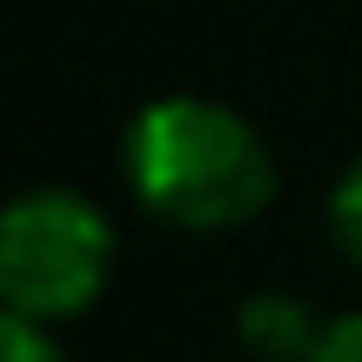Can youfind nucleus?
I'll use <instances>...</instances> for the list:
<instances>
[{"label": "nucleus", "mask_w": 362, "mask_h": 362, "mask_svg": "<svg viewBox=\"0 0 362 362\" xmlns=\"http://www.w3.org/2000/svg\"><path fill=\"white\" fill-rule=\"evenodd\" d=\"M128 188L168 228L215 235L269 208L275 161L235 107L202 94H161L128 121Z\"/></svg>", "instance_id": "f257e3e1"}, {"label": "nucleus", "mask_w": 362, "mask_h": 362, "mask_svg": "<svg viewBox=\"0 0 362 362\" xmlns=\"http://www.w3.org/2000/svg\"><path fill=\"white\" fill-rule=\"evenodd\" d=\"M115 269V228L74 188H34L0 221V302L34 322L94 309Z\"/></svg>", "instance_id": "f03ea898"}, {"label": "nucleus", "mask_w": 362, "mask_h": 362, "mask_svg": "<svg viewBox=\"0 0 362 362\" xmlns=\"http://www.w3.org/2000/svg\"><path fill=\"white\" fill-rule=\"evenodd\" d=\"M315 336H322V322L296 296H255L242 309V342L255 356H269V362H309Z\"/></svg>", "instance_id": "7ed1b4c3"}, {"label": "nucleus", "mask_w": 362, "mask_h": 362, "mask_svg": "<svg viewBox=\"0 0 362 362\" xmlns=\"http://www.w3.org/2000/svg\"><path fill=\"white\" fill-rule=\"evenodd\" d=\"M329 235H336V248L362 269V161L336 181V194H329Z\"/></svg>", "instance_id": "20e7f679"}, {"label": "nucleus", "mask_w": 362, "mask_h": 362, "mask_svg": "<svg viewBox=\"0 0 362 362\" xmlns=\"http://www.w3.org/2000/svg\"><path fill=\"white\" fill-rule=\"evenodd\" d=\"M0 362H67V349L47 336V322L7 309V322H0Z\"/></svg>", "instance_id": "39448f33"}, {"label": "nucleus", "mask_w": 362, "mask_h": 362, "mask_svg": "<svg viewBox=\"0 0 362 362\" xmlns=\"http://www.w3.org/2000/svg\"><path fill=\"white\" fill-rule=\"evenodd\" d=\"M309 362H362V309H356V315H336V322H322V336H315Z\"/></svg>", "instance_id": "423d86ee"}]
</instances>
